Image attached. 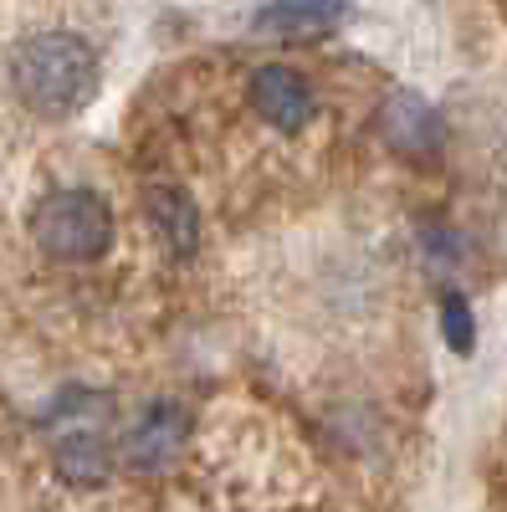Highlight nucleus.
<instances>
[{
  "instance_id": "f257e3e1",
  "label": "nucleus",
  "mask_w": 507,
  "mask_h": 512,
  "mask_svg": "<svg viewBox=\"0 0 507 512\" xmlns=\"http://www.w3.org/2000/svg\"><path fill=\"white\" fill-rule=\"evenodd\" d=\"M11 88L41 118H72L98 98V52L72 31H36L11 52Z\"/></svg>"
},
{
  "instance_id": "f03ea898",
  "label": "nucleus",
  "mask_w": 507,
  "mask_h": 512,
  "mask_svg": "<svg viewBox=\"0 0 507 512\" xmlns=\"http://www.w3.org/2000/svg\"><path fill=\"white\" fill-rule=\"evenodd\" d=\"M31 236L41 251L62 256V262H93V256L113 246V210L98 190L67 185V190H52L36 200Z\"/></svg>"
},
{
  "instance_id": "7ed1b4c3",
  "label": "nucleus",
  "mask_w": 507,
  "mask_h": 512,
  "mask_svg": "<svg viewBox=\"0 0 507 512\" xmlns=\"http://www.w3.org/2000/svg\"><path fill=\"white\" fill-rule=\"evenodd\" d=\"M251 103H257V113H262L272 128H282V134H298V128H308V118H313V108H318L308 77L292 72V67H282V62L251 72Z\"/></svg>"
},
{
  "instance_id": "20e7f679",
  "label": "nucleus",
  "mask_w": 507,
  "mask_h": 512,
  "mask_svg": "<svg viewBox=\"0 0 507 512\" xmlns=\"http://www.w3.org/2000/svg\"><path fill=\"white\" fill-rule=\"evenodd\" d=\"M379 128H385V139H390L400 154H410V159H431V154L446 144V123H441V113H436L426 98H420V93H410V88H400V93L385 98Z\"/></svg>"
},
{
  "instance_id": "39448f33",
  "label": "nucleus",
  "mask_w": 507,
  "mask_h": 512,
  "mask_svg": "<svg viewBox=\"0 0 507 512\" xmlns=\"http://www.w3.org/2000/svg\"><path fill=\"white\" fill-rule=\"evenodd\" d=\"M144 216H149V226L159 231V241H164L169 256L190 262V256L200 251V210H195V200H190L180 185H149Z\"/></svg>"
},
{
  "instance_id": "423d86ee",
  "label": "nucleus",
  "mask_w": 507,
  "mask_h": 512,
  "mask_svg": "<svg viewBox=\"0 0 507 512\" xmlns=\"http://www.w3.org/2000/svg\"><path fill=\"white\" fill-rule=\"evenodd\" d=\"M338 21H344V0H267L251 26L262 36L308 41V36H328Z\"/></svg>"
},
{
  "instance_id": "0eeeda50",
  "label": "nucleus",
  "mask_w": 507,
  "mask_h": 512,
  "mask_svg": "<svg viewBox=\"0 0 507 512\" xmlns=\"http://www.w3.org/2000/svg\"><path fill=\"white\" fill-rule=\"evenodd\" d=\"M180 436H185V415L175 405H154V410H144V420L129 431L123 456H129V466H139V472H164L169 456L180 451Z\"/></svg>"
},
{
  "instance_id": "6e6552de",
  "label": "nucleus",
  "mask_w": 507,
  "mask_h": 512,
  "mask_svg": "<svg viewBox=\"0 0 507 512\" xmlns=\"http://www.w3.org/2000/svg\"><path fill=\"white\" fill-rule=\"evenodd\" d=\"M441 333H446V344L451 354H472L477 349V318H472V303L461 292H441Z\"/></svg>"
}]
</instances>
